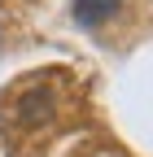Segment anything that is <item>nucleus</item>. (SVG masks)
I'll list each match as a JSON object with an SVG mask.
<instances>
[{
	"mask_svg": "<svg viewBox=\"0 0 153 157\" xmlns=\"http://www.w3.org/2000/svg\"><path fill=\"white\" fill-rule=\"evenodd\" d=\"M123 0H74V17L79 26H105L114 13H118Z\"/></svg>",
	"mask_w": 153,
	"mask_h": 157,
	"instance_id": "nucleus-1",
	"label": "nucleus"
}]
</instances>
